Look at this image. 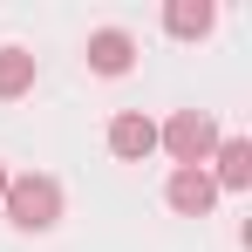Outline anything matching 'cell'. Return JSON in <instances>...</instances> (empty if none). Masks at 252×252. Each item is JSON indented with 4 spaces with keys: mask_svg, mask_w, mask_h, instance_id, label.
Instances as JSON below:
<instances>
[{
    "mask_svg": "<svg viewBox=\"0 0 252 252\" xmlns=\"http://www.w3.org/2000/svg\"><path fill=\"white\" fill-rule=\"evenodd\" d=\"M28 89H34V55L28 48H0V102L28 95Z\"/></svg>",
    "mask_w": 252,
    "mask_h": 252,
    "instance_id": "8",
    "label": "cell"
},
{
    "mask_svg": "<svg viewBox=\"0 0 252 252\" xmlns=\"http://www.w3.org/2000/svg\"><path fill=\"white\" fill-rule=\"evenodd\" d=\"M7 218L21 225V232H48L55 218H62V184L55 177H7Z\"/></svg>",
    "mask_w": 252,
    "mask_h": 252,
    "instance_id": "1",
    "label": "cell"
},
{
    "mask_svg": "<svg viewBox=\"0 0 252 252\" xmlns=\"http://www.w3.org/2000/svg\"><path fill=\"white\" fill-rule=\"evenodd\" d=\"M0 198H7V170H0Z\"/></svg>",
    "mask_w": 252,
    "mask_h": 252,
    "instance_id": "9",
    "label": "cell"
},
{
    "mask_svg": "<svg viewBox=\"0 0 252 252\" xmlns=\"http://www.w3.org/2000/svg\"><path fill=\"white\" fill-rule=\"evenodd\" d=\"M211 21H218V7H211V0H170V7H164V28L177 34V41L211 34Z\"/></svg>",
    "mask_w": 252,
    "mask_h": 252,
    "instance_id": "6",
    "label": "cell"
},
{
    "mask_svg": "<svg viewBox=\"0 0 252 252\" xmlns=\"http://www.w3.org/2000/svg\"><path fill=\"white\" fill-rule=\"evenodd\" d=\"M109 150H116L123 164H143V157L157 150V123H150V116H136V109H123V116L109 123Z\"/></svg>",
    "mask_w": 252,
    "mask_h": 252,
    "instance_id": "3",
    "label": "cell"
},
{
    "mask_svg": "<svg viewBox=\"0 0 252 252\" xmlns=\"http://www.w3.org/2000/svg\"><path fill=\"white\" fill-rule=\"evenodd\" d=\"M157 143L177 157V170H205V157L218 150V123H211L205 109H177V116L157 129Z\"/></svg>",
    "mask_w": 252,
    "mask_h": 252,
    "instance_id": "2",
    "label": "cell"
},
{
    "mask_svg": "<svg viewBox=\"0 0 252 252\" xmlns=\"http://www.w3.org/2000/svg\"><path fill=\"white\" fill-rule=\"evenodd\" d=\"M164 198H170V211H184V218H205V211L218 205V184H211L205 170H177Z\"/></svg>",
    "mask_w": 252,
    "mask_h": 252,
    "instance_id": "5",
    "label": "cell"
},
{
    "mask_svg": "<svg viewBox=\"0 0 252 252\" xmlns=\"http://www.w3.org/2000/svg\"><path fill=\"white\" fill-rule=\"evenodd\" d=\"M129 62H136V41L123 28H95L89 34V68L95 75H129Z\"/></svg>",
    "mask_w": 252,
    "mask_h": 252,
    "instance_id": "4",
    "label": "cell"
},
{
    "mask_svg": "<svg viewBox=\"0 0 252 252\" xmlns=\"http://www.w3.org/2000/svg\"><path fill=\"white\" fill-rule=\"evenodd\" d=\"M211 184H225V191H246L252 184V143L246 136H225V143H218V177H211Z\"/></svg>",
    "mask_w": 252,
    "mask_h": 252,
    "instance_id": "7",
    "label": "cell"
}]
</instances>
